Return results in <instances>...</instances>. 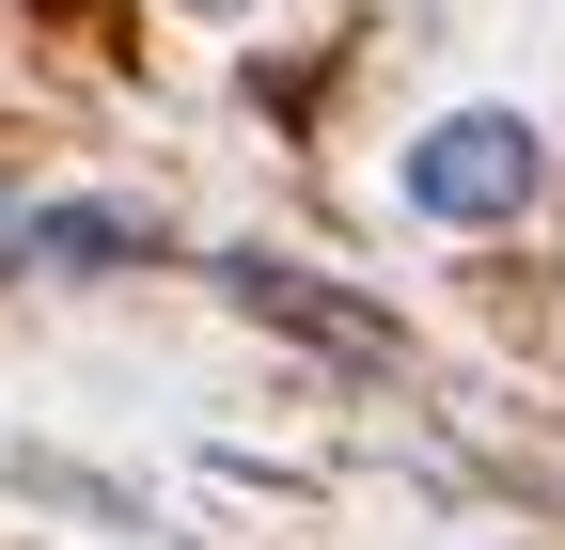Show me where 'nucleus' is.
<instances>
[{
    "label": "nucleus",
    "instance_id": "obj_2",
    "mask_svg": "<svg viewBox=\"0 0 565 550\" xmlns=\"http://www.w3.org/2000/svg\"><path fill=\"white\" fill-rule=\"evenodd\" d=\"M0 267H32V284H79V267H158V204H32V221H0Z\"/></svg>",
    "mask_w": 565,
    "mask_h": 550
},
{
    "label": "nucleus",
    "instance_id": "obj_4",
    "mask_svg": "<svg viewBox=\"0 0 565 550\" xmlns=\"http://www.w3.org/2000/svg\"><path fill=\"white\" fill-rule=\"evenodd\" d=\"M173 17H252V0H173Z\"/></svg>",
    "mask_w": 565,
    "mask_h": 550
},
{
    "label": "nucleus",
    "instance_id": "obj_3",
    "mask_svg": "<svg viewBox=\"0 0 565 550\" xmlns=\"http://www.w3.org/2000/svg\"><path fill=\"white\" fill-rule=\"evenodd\" d=\"M221 284H236L252 315H282V330H315V347H345V362H393V330H377L362 299H330V284H315V267H267V252H236V267H221Z\"/></svg>",
    "mask_w": 565,
    "mask_h": 550
},
{
    "label": "nucleus",
    "instance_id": "obj_1",
    "mask_svg": "<svg viewBox=\"0 0 565 550\" xmlns=\"http://www.w3.org/2000/svg\"><path fill=\"white\" fill-rule=\"evenodd\" d=\"M534 189H550V142H534V110H440V126L408 142V204H424V221H456V236L519 221Z\"/></svg>",
    "mask_w": 565,
    "mask_h": 550
},
{
    "label": "nucleus",
    "instance_id": "obj_5",
    "mask_svg": "<svg viewBox=\"0 0 565 550\" xmlns=\"http://www.w3.org/2000/svg\"><path fill=\"white\" fill-rule=\"evenodd\" d=\"M0 221H17V204H0Z\"/></svg>",
    "mask_w": 565,
    "mask_h": 550
}]
</instances>
